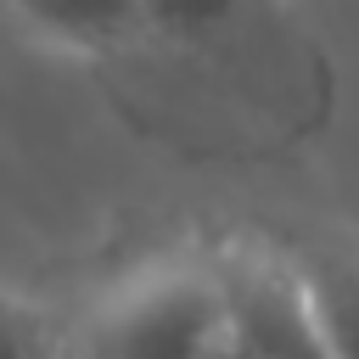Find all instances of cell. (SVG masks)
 I'll use <instances>...</instances> for the list:
<instances>
[{
	"mask_svg": "<svg viewBox=\"0 0 359 359\" xmlns=\"http://www.w3.org/2000/svg\"><path fill=\"white\" fill-rule=\"evenodd\" d=\"M146 0H0V17L28 39L79 56L90 73L118 62L140 28Z\"/></svg>",
	"mask_w": 359,
	"mask_h": 359,
	"instance_id": "cell-3",
	"label": "cell"
},
{
	"mask_svg": "<svg viewBox=\"0 0 359 359\" xmlns=\"http://www.w3.org/2000/svg\"><path fill=\"white\" fill-rule=\"evenodd\" d=\"M84 359H325L280 241H213L118 280L84 320Z\"/></svg>",
	"mask_w": 359,
	"mask_h": 359,
	"instance_id": "cell-2",
	"label": "cell"
},
{
	"mask_svg": "<svg viewBox=\"0 0 359 359\" xmlns=\"http://www.w3.org/2000/svg\"><path fill=\"white\" fill-rule=\"evenodd\" d=\"M112 112L185 163H275L325 135L337 73L292 0H146L101 73Z\"/></svg>",
	"mask_w": 359,
	"mask_h": 359,
	"instance_id": "cell-1",
	"label": "cell"
},
{
	"mask_svg": "<svg viewBox=\"0 0 359 359\" xmlns=\"http://www.w3.org/2000/svg\"><path fill=\"white\" fill-rule=\"evenodd\" d=\"M50 353H56L50 325L0 286V359H50Z\"/></svg>",
	"mask_w": 359,
	"mask_h": 359,
	"instance_id": "cell-5",
	"label": "cell"
},
{
	"mask_svg": "<svg viewBox=\"0 0 359 359\" xmlns=\"http://www.w3.org/2000/svg\"><path fill=\"white\" fill-rule=\"evenodd\" d=\"M286 258L303 280V297H309L314 337H320L325 359H359V247H348V241H297V247H286Z\"/></svg>",
	"mask_w": 359,
	"mask_h": 359,
	"instance_id": "cell-4",
	"label": "cell"
}]
</instances>
